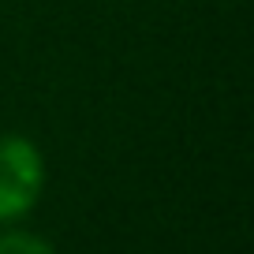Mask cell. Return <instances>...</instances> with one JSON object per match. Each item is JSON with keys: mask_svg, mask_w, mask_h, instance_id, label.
I'll use <instances>...</instances> for the list:
<instances>
[{"mask_svg": "<svg viewBox=\"0 0 254 254\" xmlns=\"http://www.w3.org/2000/svg\"><path fill=\"white\" fill-rule=\"evenodd\" d=\"M0 254H60V251L53 247V239L38 236L30 228L0 224Z\"/></svg>", "mask_w": 254, "mask_h": 254, "instance_id": "2", "label": "cell"}, {"mask_svg": "<svg viewBox=\"0 0 254 254\" xmlns=\"http://www.w3.org/2000/svg\"><path fill=\"white\" fill-rule=\"evenodd\" d=\"M45 153L26 135H0V224H19L45 194Z\"/></svg>", "mask_w": 254, "mask_h": 254, "instance_id": "1", "label": "cell"}]
</instances>
